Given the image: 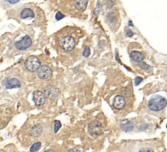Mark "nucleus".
Listing matches in <instances>:
<instances>
[{"mask_svg": "<svg viewBox=\"0 0 167 152\" xmlns=\"http://www.w3.org/2000/svg\"><path fill=\"white\" fill-rule=\"evenodd\" d=\"M167 105V100L164 97L160 95H156L150 98L147 102V106L150 110L153 111H161Z\"/></svg>", "mask_w": 167, "mask_h": 152, "instance_id": "obj_1", "label": "nucleus"}, {"mask_svg": "<svg viewBox=\"0 0 167 152\" xmlns=\"http://www.w3.org/2000/svg\"><path fill=\"white\" fill-rule=\"evenodd\" d=\"M88 132L93 137H98L103 132V127L100 122L93 120L88 125Z\"/></svg>", "mask_w": 167, "mask_h": 152, "instance_id": "obj_2", "label": "nucleus"}, {"mask_svg": "<svg viewBox=\"0 0 167 152\" xmlns=\"http://www.w3.org/2000/svg\"><path fill=\"white\" fill-rule=\"evenodd\" d=\"M24 65H25V67L28 71L35 72L41 67V62L36 56L31 55V56H29L27 58L25 63H24Z\"/></svg>", "mask_w": 167, "mask_h": 152, "instance_id": "obj_3", "label": "nucleus"}, {"mask_svg": "<svg viewBox=\"0 0 167 152\" xmlns=\"http://www.w3.org/2000/svg\"><path fill=\"white\" fill-rule=\"evenodd\" d=\"M59 45L62 47V49L65 51H71L74 49L76 42H75L73 37H72L71 36H66V37H62L60 39Z\"/></svg>", "mask_w": 167, "mask_h": 152, "instance_id": "obj_4", "label": "nucleus"}, {"mask_svg": "<svg viewBox=\"0 0 167 152\" xmlns=\"http://www.w3.org/2000/svg\"><path fill=\"white\" fill-rule=\"evenodd\" d=\"M32 45V39L31 37L28 35L24 36L22 39H20V41H16L14 44L15 47L19 50H24L28 49L29 47H30V46Z\"/></svg>", "mask_w": 167, "mask_h": 152, "instance_id": "obj_5", "label": "nucleus"}, {"mask_svg": "<svg viewBox=\"0 0 167 152\" xmlns=\"http://www.w3.org/2000/svg\"><path fill=\"white\" fill-rule=\"evenodd\" d=\"M52 71L51 67L46 65H42L37 70V76L42 80H49L51 77Z\"/></svg>", "mask_w": 167, "mask_h": 152, "instance_id": "obj_6", "label": "nucleus"}, {"mask_svg": "<svg viewBox=\"0 0 167 152\" xmlns=\"http://www.w3.org/2000/svg\"><path fill=\"white\" fill-rule=\"evenodd\" d=\"M44 94L48 99H54L59 95V89L53 85H48L44 89Z\"/></svg>", "mask_w": 167, "mask_h": 152, "instance_id": "obj_7", "label": "nucleus"}, {"mask_svg": "<svg viewBox=\"0 0 167 152\" xmlns=\"http://www.w3.org/2000/svg\"><path fill=\"white\" fill-rule=\"evenodd\" d=\"M33 101L36 106H42L46 101V96L40 90H35L33 93Z\"/></svg>", "mask_w": 167, "mask_h": 152, "instance_id": "obj_8", "label": "nucleus"}, {"mask_svg": "<svg viewBox=\"0 0 167 152\" xmlns=\"http://www.w3.org/2000/svg\"><path fill=\"white\" fill-rule=\"evenodd\" d=\"M112 106L117 110L123 109L125 106V100L121 95H116L112 101Z\"/></svg>", "mask_w": 167, "mask_h": 152, "instance_id": "obj_9", "label": "nucleus"}, {"mask_svg": "<svg viewBox=\"0 0 167 152\" xmlns=\"http://www.w3.org/2000/svg\"><path fill=\"white\" fill-rule=\"evenodd\" d=\"M120 127H121V130H123L124 132H131L134 129V124L132 120L130 119H124L121 122L120 124Z\"/></svg>", "mask_w": 167, "mask_h": 152, "instance_id": "obj_10", "label": "nucleus"}, {"mask_svg": "<svg viewBox=\"0 0 167 152\" xmlns=\"http://www.w3.org/2000/svg\"><path fill=\"white\" fill-rule=\"evenodd\" d=\"M130 59L136 63H140L144 59V54L143 53L139 52V51H136V50H133L130 54Z\"/></svg>", "mask_w": 167, "mask_h": 152, "instance_id": "obj_11", "label": "nucleus"}, {"mask_svg": "<svg viewBox=\"0 0 167 152\" xmlns=\"http://www.w3.org/2000/svg\"><path fill=\"white\" fill-rule=\"evenodd\" d=\"M7 89H15V88H20L21 86L20 80L16 78H11L7 80L5 85Z\"/></svg>", "mask_w": 167, "mask_h": 152, "instance_id": "obj_12", "label": "nucleus"}, {"mask_svg": "<svg viewBox=\"0 0 167 152\" xmlns=\"http://www.w3.org/2000/svg\"><path fill=\"white\" fill-rule=\"evenodd\" d=\"M20 17L22 19H29V18L34 17V13L30 8L23 9L20 12Z\"/></svg>", "mask_w": 167, "mask_h": 152, "instance_id": "obj_13", "label": "nucleus"}, {"mask_svg": "<svg viewBox=\"0 0 167 152\" xmlns=\"http://www.w3.org/2000/svg\"><path fill=\"white\" fill-rule=\"evenodd\" d=\"M75 7L80 11H84L87 7V0H76Z\"/></svg>", "mask_w": 167, "mask_h": 152, "instance_id": "obj_14", "label": "nucleus"}, {"mask_svg": "<svg viewBox=\"0 0 167 152\" xmlns=\"http://www.w3.org/2000/svg\"><path fill=\"white\" fill-rule=\"evenodd\" d=\"M42 128L40 125H34L33 128L30 129V133L33 135V137H38L42 134Z\"/></svg>", "mask_w": 167, "mask_h": 152, "instance_id": "obj_15", "label": "nucleus"}, {"mask_svg": "<svg viewBox=\"0 0 167 152\" xmlns=\"http://www.w3.org/2000/svg\"><path fill=\"white\" fill-rule=\"evenodd\" d=\"M116 15H115L114 12H110V13L107 14V20L110 22V23H113L116 20Z\"/></svg>", "mask_w": 167, "mask_h": 152, "instance_id": "obj_16", "label": "nucleus"}, {"mask_svg": "<svg viewBox=\"0 0 167 152\" xmlns=\"http://www.w3.org/2000/svg\"><path fill=\"white\" fill-rule=\"evenodd\" d=\"M41 145H42V143L41 142H35V143L32 145V146L30 147V151L33 152V151H37L41 148Z\"/></svg>", "mask_w": 167, "mask_h": 152, "instance_id": "obj_17", "label": "nucleus"}, {"mask_svg": "<svg viewBox=\"0 0 167 152\" xmlns=\"http://www.w3.org/2000/svg\"><path fill=\"white\" fill-rule=\"evenodd\" d=\"M60 128H61V123H60V121L55 120L54 121V132H57Z\"/></svg>", "mask_w": 167, "mask_h": 152, "instance_id": "obj_18", "label": "nucleus"}, {"mask_svg": "<svg viewBox=\"0 0 167 152\" xmlns=\"http://www.w3.org/2000/svg\"><path fill=\"white\" fill-rule=\"evenodd\" d=\"M101 10H102L101 3H100L99 2H98L96 4V8H95V11H94V14H95V15H99V14L100 13Z\"/></svg>", "mask_w": 167, "mask_h": 152, "instance_id": "obj_19", "label": "nucleus"}, {"mask_svg": "<svg viewBox=\"0 0 167 152\" xmlns=\"http://www.w3.org/2000/svg\"><path fill=\"white\" fill-rule=\"evenodd\" d=\"M138 66H139V67H140L143 70H148L150 68V66L148 65V64H147L145 62H143V61L140 62V63H139V64H138Z\"/></svg>", "mask_w": 167, "mask_h": 152, "instance_id": "obj_20", "label": "nucleus"}, {"mask_svg": "<svg viewBox=\"0 0 167 152\" xmlns=\"http://www.w3.org/2000/svg\"><path fill=\"white\" fill-rule=\"evenodd\" d=\"M90 49L89 46H86V47L84 48V50H83V53H82V54H83L84 57H89V55H90Z\"/></svg>", "mask_w": 167, "mask_h": 152, "instance_id": "obj_21", "label": "nucleus"}, {"mask_svg": "<svg viewBox=\"0 0 167 152\" xmlns=\"http://www.w3.org/2000/svg\"><path fill=\"white\" fill-rule=\"evenodd\" d=\"M125 35H126V37H133V35H134V33L130 30V28H125Z\"/></svg>", "mask_w": 167, "mask_h": 152, "instance_id": "obj_22", "label": "nucleus"}, {"mask_svg": "<svg viewBox=\"0 0 167 152\" xmlns=\"http://www.w3.org/2000/svg\"><path fill=\"white\" fill-rule=\"evenodd\" d=\"M64 17V15H63L60 11H58L57 13H56V15H55V20H62Z\"/></svg>", "mask_w": 167, "mask_h": 152, "instance_id": "obj_23", "label": "nucleus"}, {"mask_svg": "<svg viewBox=\"0 0 167 152\" xmlns=\"http://www.w3.org/2000/svg\"><path fill=\"white\" fill-rule=\"evenodd\" d=\"M142 81H143V78L140 77V76H137L136 78H135V80H134V85L137 86V85H139Z\"/></svg>", "mask_w": 167, "mask_h": 152, "instance_id": "obj_24", "label": "nucleus"}, {"mask_svg": "<svg viewBox=\"0 0 167 152\" xmlns=\"http://www.w3.org/2000/svg\"><path fill=\"white\" fill-rule=\"evenodd\" d=\"M82 150H83V149H81V148L75 147V148H73V149H71L69 151H82Z\"/></svg>", "mask_w": 167, "mask_h": 152, "instance_id": "obj_25", "label": "nucleus"}, {"mask_svg": "<svg viewBox=\"0 0 167 152\" xmlns=\"http://www.w3.org/2000/svg\"><path fill=\"white\" fill-rule=\"evenodd\" d=\"M7 2H8L9 3H11V4H15L16 2H18L20 0H6Z\"/></svg>", "mask_w": 167, "mask_h": 152, "instance_id": "obj_26", "label": "nucleus"}, {"mask_svg": "<svg viewBox=\"0 0 167 152\" xmlns=\"http://www.w3.org/2000/svg\"><path fill=\"white\" fill-rule=\"evenodd\" d=\"M141 152L143 151H153V150H152V149H148V148H146V149H142V150H140Z\"/></svg>", "mask_w": 167, "mask_h": 152, "instance_id": "obj_27", "label": "nucleus"}, {"mask_svg": "<svg viewBox=\"0 0 167 152\" xmlns=\"http://www.w3.org/2000/svg\"><path fill=\"white\" fill-rule=\"evenodd\" d=\"M128 25H129V26H131V27L134 26V25H133V24H132L131 20H129V22H128Z\"/></svg>", "mask_w": 167, "mask_h": 152, "instance_id": "obj_28", "label": "nucleus"}, {"mask_svg": "<svg viewBox=\"0 0 167 152\" xmlns=\"http://www.w3.org/2000/svg\"><path fill=\"white\" fill-rule=\"evenodd\" d=\"M166 128H167V124H166Z\"/></svg>", "mask_w": 167, "mask_h": 152, "instance_id": "obj_29", "label": "nucleus"}]
</instances>
